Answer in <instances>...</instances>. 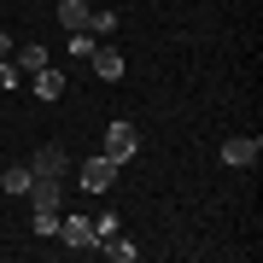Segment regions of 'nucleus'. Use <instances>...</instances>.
I'll use <instances>...</instances> for the list:
<instances>
[{
    "instance_id": "obj_5",
    "label": "nucleus",
    "mask_w": 263,
    "mask_h": 263,
    "mask_svg": "<svg viewBox=\"0 0 263 263\" xmlns=\"http://www.w3.org/2000/svg\"><path fill=\"white\" fill-rule=\"evenodd\" d=\"M88 65H94V76H100V82H117V76H123V59H117V47H111V41H94Z\"/></svg>"
},
{
    "instance_id": "obj_6",
    "label": "nucleus",
    "mask_w": 263,
    "mask_h": 263,
    "mask_svg": "<svg viewBox=\"0 0 263 263\" xmlns=\"http://www.w3.org/2000/svg\"><path fill=\"white\" fill-rule=\"evenodd\" d=\"M257 152H263V146H257V135H234V141L222 146V164H234V170H252V164H257Z\"/></svg>"
},
{
    "instance_id": "obj_4",
    "label": "nucleus",
    "mask_w": 263,
    "mask_h": 263,
    "mask_svg": "<svg viewBox=\"0 0 263 263\" xmlns=\"http://www.w3.org/2000/svg\"><path fill=\"white\" fill-rule=\"evenodd\" d=\"M59 234H65V246H76V252H94V246H100V234H94V222H88V216H65V222H59Z\"/></svg>"
},
{
    "instance_id": "obj_13",
    "label": "nucleus",
    "mask_w": 263,
    "mask_h": 263,
    "mask_svg": "<svg viewBox=\"0 0 263 263\" xmlns=\"http://www.w3.org/2000/svg\"><path fill=\"white\" fill-rule=\"evenodd\" d=\"M35 234H59V211H35Z\"/></svg>"
},
{
    "instance_id": "obj_2",
    "label": "nucleus",
    "mask_w": 263,
    "mask_h": 263,
    "mask_svg": "<svg viewBox=\"0 0 263 263\" xmlns=\"http://www.w3.org/2000/svg\"><path fill=\"white\" fill-rule=\"evenodd\" d=\"M117 170H123V164H111V158L100 152V158H88L76 176H82V187H88V193H111V187H117Z\"/></svg>"
},
{
    "instance_id": "obj_8",
    "label": "nucleus",
    "mask_w": 263,
    "mask_h": 263,
    "mask_svg": "<svg viewBox=\"0 0 263 263\" xmlns=\"http://www.w3.org/2000/svg\"><path fill=\"white\" fill-rule=\"evenodd\" d=\"M29 170H35V176H65V146H41L35 158H29Z\"/></svg>"
},
{
    "instance_id": "obj_1",
    "label": "nucleus",
    "mask_w": 263,
    "mask_h": 263,
    "mask_svg": "<svg viewBox=\"0 0 263 263\" xmlns=\"http://www.w3.org/2000/svg\"><path fill=\"white\" fill-rule=\"evenodd\" d=\"M135 152H141V129H135V123H111V129H105V158L129 164Z\"/></svg>"
},
{
    "instance_id": "obj_9",
    "label": "nucleus",
    "mask_w": 263,
    "mask_h": 263,
    "mask_svg": "<svg viewBox=\"0 0 263 263\" xmlns=\"http://www.w3.org/2000/svg\"><path fill=\"white\" fill-rule=\"evenodd\" d=\"M29 181H35V170H29V164H12V170H6V176H0V187H6V193H18V199H24V193H29Z\"/></svg>"
},
{
    "instance_id": "obj_7",
    "label": "nucleus",
    "mask_w": 263,
    "mask_h": 263,
    "mask_svg": "<svg viewBox=\"0 0 263 263\" xmlns=\"http://www.w3.org/2000/svg\"><path fill=\"white\" fill-rule=\"evenodd\" d=\"M29 82H35V100H65V70L41 65L35 76H29Z\"/></svg>"
},
{
    "instance_id": "obj_14",
    "label": "nucleus",
    "mask_w": 263,
    "mask_h": 263,
    "mask_svg": "<svg viewBox=\"0 0 263 263\" xmlns=\"http://www.w3.org/2000/svg\"><path fill=\"white\" fill-rule=\"evenodd\" d=\"M94 234L105 240V234H117V211H105V216H94Z\"/></svg>"
},
{
    "instance_id": "obj_12",
    "label": "nucleus",
    "mask_w": 263,
    "mask_h": 263,
    "mask_svg": "<svg viewBox=\"0 0 263 263\" xmlns=\"http://www.w3.org/2000/svg\"><path fill=\"white\" fill-rule=\"evenodd\" d=\"M41 65H53V59H47V47H24V53H18V76H35Z\"/></svg>"
},
{
    "instance_id": "obj_15",
    "label": "nucleus",
    "mask_w": 263,
    "mask_h": 263,
    "mask_svg": "<svg viewBox=\"0 0 263 263\" xmlns=\"http://www.w3.org/2000/svg\"><path fill=\"white\" fill-rule=\"evenodd\" d=\"M0 59H12V35H6V29H0Z\"/></svg>"
},
{
    "instance_id": "obj_10",
    "label": "nucleus",
    "mask_w": 263,
    "mask_h": 263,
    "mask_svg": "<svg viewBox=\"0 0 263 263\" xmlns=\"http://www.w3.org/2000/svg\"><path fill=\"white\" fill-rule=\"evenodd\" d=\"M59 24L65 29H88V0H59Z\"/></svg>"
},
{
    "instance_id": "obj_11",
    "label": "nucleus",
    "mask_w": 263,
    "mask_h": 263,
    "mask_svg": "<svg viewBox=\"0 0 263 263\" xmlns=\"http://www.w3.org/2000/svg\"><path fill=\"white\" fill-rule=\"evenodd\" d=\"M100 252H105V257H117V263H135V252H141V246H129L123 234H105V240H100Z\"/></svg>"
},
{
    "instance_id": "obj_3",
    "label": "nucleus",
    "mask_w": 263,
    "mask_h": 263,
    "mask_svg": "<svg viewBox=\"0 0 263 263\" xmlns=\"http://www.w3.org/2000/svg\"><path fill=\"white\" fill-rule=\"evenodd\" d=\"M24 199H29L35 211H59V199H65V176H35Z\"/></svg>"
}]
</instances>
